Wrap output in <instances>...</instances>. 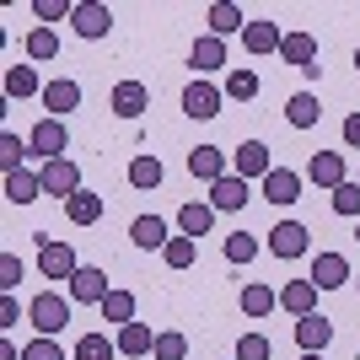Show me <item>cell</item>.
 <instances>
[{"mask_svg": "<svg viewBox=\"0 0 360 360\" xmlns=\"http://www.w3.org/2000/svg\"><path fill=\"white\" fill-rule=\"evenodd\" d=\"M70 307L75 301L60 296V290H38V296L27 301V323L44 333V339H54V333H65V323H70Z\"/></svg>", "mask_w": 360, "mask_h": 360, "instance_id": "1", "label": "cell"}, {"mask_svg": "<svg viewBox=\"0 0 360 360\" xmlns=\"http://www.w3.org/2000/svg\"><path fill=\"white\" fill-rule=\"evenodd\" d=\"M75 269H81V258H75L70 242L44 237V231H38V274H44V280H65V285H70Z\"/></svg>", "mask_w": 360, "mask_h": 360, "instance_id": "2", "label": "cell"}, {"mask_svg": "<svg viewBox=\"0 0 360 360\" xmlns=\"http://www.w3.org/2000/svg\"><path fill=\"white\" fill-rule=\"evenodd\" d=\"M38 178H44V194H54L60 205H70V199L81 194V167H75L70 156H60V162H44V167H38Z\"/></svg>", "mask_w": 360, "mask_h": 360, "instance_id": "3", "label": "cell"}, {"mask_svg": "<svg viewBox=\"0 0 360 360\" xmlns=\"http://www.w3.org/2000/svg\"><path fill=\"white\" fill-rule=\"evenodd\" d=\"M70 27H75V38L97 44V38H108V32H113V11H108L103 0H75V11H70Z\"/></svg>", "mask_w": 360, "mask_h": 360, "instance_id": "4", "label": "cell"}, {"mask_svg": "<svg viewBox=\"0 0 360 360\" xmlns=\"http://www.w3.org/2000/svg\"><path fill=\"white\" fill-rule=\"evenodd\" d=\"M32 156H44V162H60L65 150H70V129H65V119H38L27 135Z\"/></svg>", "mask_w": 360, "mask_h": 360, "instance_id": "5", "label": "cell"}, {"mask_svg": "<svg viewBox=\"0 0 360 360\" xmlns=\"http://www.w3.org/2000/svg\"><path fill=\"white\" fill-rule=\"evenodd\" d=\"M221 103H226V91L215 86V81H188V86H183V113H188V119H215V113H221Z\"/></svg>", "mask_w": 360, "mask_h": 360, "instance_id": "6", "label": "cell"}, {"mask_svg": "<svg viewBox=\"0 0 360 360\" xmlns=\"http://www.w3.org/2000/svg\"><path fill=\"white\" fill-rule=\"evenodd\" d=\"M274 258H301L307 248H312V231L301 221H274V231H269V242H264Z\"/></svg>", "mask_w": 360, "mask_h": 360, "instance_id": "7", "label": "cell"}, {"mask_svg": "<svg viewBox=\"0 0 360 360\" xmlns=\"http://www.w3.org/2000/svg\"><path fill=\"white\" fill-rule=\"evenodd\" d=\"M188 65H194L199 81H210L215 70H226V38H215V32L194 38V49H188Z\"/></svg>", "mask_w": 360, "mask_h": 360, "instance_id": "8", "label": "cell"}, {"mask_svg": "<svg viewBox=\"0 0 360 360\" xmlns=\"http://www.w3.org/2000/svg\"><path fill=\"white\" fill-rule=\"evenodd\" d=\"M307 280H312L317 290H339V285H349L355 274H349V258H345V253H317Z\"/></svg>", "mask_w": 360, "mask_h": 360, "instance_id": "9", "label": "cell"}, {"mask_svg": "<svg viewBox=\"0 0 360 360\" xmlns=\"http://www.w3.org/2000/svg\"><path fill=\"white\" fill-rule=\"evenodd\" d=\"M108 274L103 269H91V264H81V269H75V280H70V301H86V307H103L108 301Z\"/></svg>", "mask_w": 360, "mask_h": 360, "instance_id": "10", "label": "cell"}, {"mask_svg": "<svg viewBox=\"0 0 360 360\" xmlns=\"http://www.w3.org/2000/svg\"><path fill=\"white\" fill-rule=\"evenodd\" d=\"M307 178L317 183V188H339V183H349L345 178V156H339V150H312V162H307Z\"/></svg>", "mask_w": 360, "mask_h": 360, "instance_id": "11", "label": "cell"}, {"mask_svg": "<svg viewBox=\"0 0 360 360\" xmlns=\"http://www.w3.org/2000/svg\"><path fill=\"white\" fill-rule=\"evenodd\" d=\"M274 172V162H269V146H264V140H242L237 146V178H248V183H264Z\"/></svg>", "mask_w": 360, "mask_h": 360, "instance_id": "12", "label": "cell"}, {"mask_svg": "<svg viewBox=\"0 0 360 360\" xmlns=\"http://www.w3.org/2000/svg\"><path fill=\"white\" fill-rule=\"evenodd\" d=\"M296 345H301V355H323V349L333 345V323L328 317H296Z\"/></svg>", "mask_w": 360, "mask_h": 360, "instance_id": "13", "label": "cell"}, {"mask_svg": "<svg viewBox=\"0 0 360 360\" xmlns=\"http://www.w3.org/2000/svg\"><path fill=\"white\" fill-rule=\"evenodd\" d=\"M44 108H49V119H70L75 108H81V86H75L70 75L49 81V86H44Z\"/></svg>", "mask_w": 360, "mask_h": 360, "instance_id": "14", "label": "cell"}, {"mask_svg": "<svg viewBox=\"0 0 360 360\" xmlns=\"http://www.w3.org/2000/svg\"><path fill=\"white\" fill-rule=\"evenodd\" d=\"M264 199H269L274 210L296 205V199H301V172H290V167H274L269 178H264Z\"/></svg>", "mask_w": 360, "mask_h": 360, "instance_id": "15", "label": "cell"}, {"mask_svg": "<svg viewBox=\"0 0 360 360\" xmlns=\"http://www.w3.org/2000/svg\"><path fill=\"white\" fill-rule=\"evenodd\" d=\"M188 172H194L199 183H221L231 167H226V150L221 146H194V150H188Z\"/></svg>", "mask_w": 360, "mask_h": 360, "instance_id": "16", "label": "cell"}, {"mask_svg": "<svg viewBox=\"0 0 360 360\" xmlns=\"http://www.w3.org/2000/svg\"><path fill=\"white\" fill-rule=\"evenodd\" d=\"M113 113H119V119H140V113H146L150 108V91H146V81H119V86H113Z\"/></svg>", "mask_w": 360, "mask_h": 360, "instance_id": "17", "label": "cell"}, {"mask_svg": "<svg viewBox=\"0 0 360 360\" xmlns=\"http://www.w3.org/2000/svg\"><path fill=\"white\" fill-rule=\"evenodd\" d=\"M129 242H135V248H146V253H162L167 242H172V231H167L162 215H135V226H129Z\"/></svg>", "mask_w": 360, "mask_h": 360, "instance_id": "18", "label": "cell"}, {"mask_svg": "<svg viewBox=\"0 0 360 360\" xmlns=\"http://www.w3.org/2000/svg\"><path fill=\"white\" fill-rule=\"evenodd\" d=\"M317 296H323V290H317L312 280H290V285H280V307H285L290 317H312Z\"/></svg>", "mask_w": 360, "mask_h": 360, "instance_id": "19", "label": "cell"}, {"mask_svg": "<svg viewBox=\"0 0 360 360\" xmlns=\"http://www.w3.org/2000/svg\"><path fill=\"white\" fill-rule=\"evenodd\" d=\"M248 178H237V172H226L221 183H210V205H215V215L221 210H242V205H248Z\"/></svg>", "mask_w": 360, "mask_h": 360, "instance_id": "20", "label": "cell"}, {"mask_svg": "<svg viewBox=\"0 0 360 360\" xmlns=\"http://www.w3.org/2000/svg\"><path fill=\"white\" fill-rule=\"evenodd\" d=\"M113 345H119V355H129V360H146L150 349H156V333H150L146 323H124V328L113 333Z\"/></svg>", "mask_w": 360, "mask_h": 360, "instance_id": "21", "label": "cell"}, {"mask_svg": "<svg viewBox=\"0 0 360 360\" xmlns=\"http://www.w3.org/2000/svg\"><path fill=\"white\" fill-rule=\"evenodd\" d=\"M274 307H280V290L264 285V280H248L242 285V317H269Z\"/></svg>", "mask_w": 360, "mask_h": 360, "instance_id": "22", "label": "cell"}, {"mask_svg": "<svg viewBox=\"0 0 360 360\" xmlns=\"http://www.w3.org/2000/svg\"><path fill=\"white\" fill-rule=\"evenodd\" d=\"M210 226H215V205H210V199H205V205H199V199H188V205L178 210V231H183V237H194V242H199Z\"/></svg>", "mask_w": 360, "mask_h": 360, "instance_id": "23", "label": "cell"}, {"mask_svg": "<svg viewBox=\"0 0 360 360\" xmlns=\"http://www.w3.org/2000/svg\"><path fill=\"white\" fill-rule=\"evenodd\" d=\"M280 60L296 65V70H312V65H317V38H312V32H285V44H280Z\"/></svg>", "mask_w": 360, "mask_h": 360, "instance_id": "24", "label": "cell"}, {"mask_svg": "<svg viewBox=\"0 0 360 360\" xmlns=\"http://www.w3.org/2000/svg\"><path fill=\"white\" fill-rule=\"evenodd\" d=\"M44 86H49V81H38L32 65H11V70H6V97H11V103H22V97H44Z\"/></svg>", "mask_w": 360, "mask_h": 360, "instance_id": "25", "label": "cell"}, {"mask_svg": "<svg viewBox=\"0 0 360 360\" xmlns=\"http://www.w3.org/2000/svg\"><path fill=\"white\" fill-rule=\"evenodd\" d=\"M280 44H285V32L274 27V22H248V32H242V49H248V54H274Z\"/></svg>", "mask_w": 360, "mask_h": 360, "instance_id": "26", "label": "cell"}, {"mask_svg": "<svg viewBox=\"0 0 360 360\" xmlns=\"http://www.w3.org/2000/svg\"><path fill=\"white\" fill-rule=\"evenodd\" d=\"M285 119H290V129H317V119H323V103H317L312 91H296L285 103Z\"/></svg>", "mask_w": 360, "mask_h": 360, "instance_id": "27", "label": "cell"}, {"mask_svg": "<svg viewBox=\"0 0 360 360\" xmlns=\"http://www.w3.org/2000/svg\"><path fill=\"white\" fill-rule=\"evenodd\" d=\"M210 32H215V38L248 32V16H242V6H231V0H215V6H210Z\"/></svg>", "mask_w": 360, "mask_h": 360, "instance_id": "28", "label": "cell"}, {"mask_svg": "<svg viewBox=\"0 0 360 360\" xmlns=\"http://www.w3.org/2000/svg\"><path fill=\"white\" fill-rule=\"evenodd\" d=\"M6 199H11V205L44 199V178H38V172H6Z\"/></svg>", "mask_w": 360, "mask_h": 360, "instance_id": "29", "label": "cell"}, {"mask_svg": "<svg viewBox=\"0 0 360 360\" xmlns=\"http://www.w3.org/2000/svg\"><path fill=\"white\" fill-rule=\"evenodd\" d=\"M65 215H70V226H97V221H103V194L81 188V194L65 205Z\"/></svg>", "mask_w": 360, "mask_h": 360, "instance_id": "30", "label": "cell"}, {"mask_svg": "<svg viewBox=\"0 0 360 360\" xmlns=\"http://www.w3.org/2000/svg\"><path fill=\"white\" fill-rule=\"evenodd\" d=\"M221 91H226V103H253L258 97V75L248 70V65H237V70L221 81Z\"/></svg>", "mask_w": 360, "mask_h": 360, "instance_id": "31", "label": "cell"}, {"mask_svg": "<svg viewBox=\"0 0 360 360\" xmlns=\"http://www.w3.org/2000/svg\"><path fill=\"white\" fill-rule=\"evenodd\" d=\"M258 248H264V242H258L253 231H231V237L221 242L226 264H237V269H242V264H253V258H258Z\"/></svg>", "mask_w": 360, "mask_h": 360, "instance_id": "32", "label": "cell"}, {"mask_svg": "<svg viewBox=\"0 0 360 360\" xmlns=\"http://www.w3.org/2000/svg\"><path fill=\"white\" fill-rule=\"evenodd\" d=\"M129 188H140V194H150V188H162V162H156L150 150L129 162Z\"/></svg>", "mask_w": 360, "mask_h": 360, "instance_id": "33", "label": "cell"}, {"mask_svg": "<svg viewBox=\"0 0 360 360\" xmlns=\"http://www.w3.org/2000/svg\"><path fill=\"white\" fill-rule=\"evenodd\" d=\"M113 355H119V345L108 333H81L75 349H70V360H113Z\"/></svg>", "mask_w": 360, "mask_h": 360, "instance_id": "34", "label": "cell"}, {"mask_svg": "<svg viewBox=\"0 0 360 360\" xmlns=\"http://www.w3.org/2000/svg\"><path fill=\"white\" fill-rule=\"evenodd\" d=\"M97 312H103V323L124 328V323H135V296H129V290H108V301L97 307Z\"/></svg>", "mask_w": 360, "mask_h": 360, "instance_id": "35", "label": "cell"}, {"mask_svg": "<svg viewBox=\"0 0 360 360\" xmlns=\"http://www.w3.org/2000/svg\"><path fill=\"white\" fill-rule=\"evenodd\" d=\"M162 258H167V269H194L199 264V242L194 237H172L162 248Z\"/></svg>", "mask_w": 360, "mask_h": 360, "instance_id": "36", "label": "cell"}, {"mask_svg": "<svg viewBox=\"0 0 360 360\" xmlns=\"http://www.w3.org/2000/svg\"><path fill=\"white\" fill-rule=\"evenodd\" d=\"M54 54H60L54 27H32V32H27V60H54Z\"/></svg>", "mask_w": 360, "mask_h": 360, "instance_id": "37", "label": "cell"}, {"mask_svg": "<svg viewBox=\"0 0 360 360\" xmlns=\"http://www.w3.org/2000/svg\"><path fill=\"white\" fill-rule=\"evenodd\" d=\"M27 150H32L27 140L6 129V135H0V167H6V172H22V156H27Z\"/></svg>", "mask_w": 360, "mask_h": 360, "instance_id": "38", "label": "cell"}, {"mask_svg": "<svg viewBox=\"0 0 360 360\" xmlns=\"http://www.w3.org/2000/svg\"><path fill=\"white\" fill-rule=\"evenodd\" d=\"M333 210L345 215V221H360V183H355V178L333 188Z\"/></svg>", "mask_w": 360, "mask_h": 360, "instance_id": "39", "label": "cell"}, {"mask_svg": "<svg viewBox=\"0 0 360 360\" xmlns=\"http://www.w3.org/2000/svg\"><path fill=\"white\" fill-rule=\"evenodd\" d=\"M188 355V339H183V333H156V349H150V360H183Z\"/></svg>", "mask_w": 360, "mask_h": 360, "instance_id": "40", "label": "cell"}, {"mask_svg": "<svg viewBox=\"0 0 360 360\" xmlns=\"http://www.w3.org/2000/svg\"><path fill=\"white\" fill-rule=\"evenodd\" d=\"M16 285H22V258L0 253V296H16Z\"/></svg>", "mask_w": 360, "mask_h": 360, "instance_id": "41", "label": "cell"}, {"mask_svg": "<svg viewBox=\"0 0 360 360\" xmlns=\"http://www.w3.org/2000/svg\"><path fill=\"white\" fill-rule=\"evenodd\" d=\"M269 339H264V333H242L237 339V360H269Z\"/></svg>", "mask_w": 360, "mask_h": 360, "instance_id": "42", "label": "cell"}, {"mask_svg": "<svg viewBox=\"0 0 360 360\" xmlns=\"http://www.w3.org/2000/svg\"><path fill=\"white\" fill-rule=\"evenodd\" d=\"M22 360H65V345H60V339H44V333H38V339L22 349Z\"/></svg>", "mask_w": 360, "mask_h": 360, "instance_id": "43", "label": "cell"}, {"mask_svg": "<svg viewBox=\"0 0 360 360\" xmlns=\"http://www.w3.org/2000/svg\"><path fill=\"white\" fill-rule=\"evenodd\" d=\"M75 6H65V0H38L32 6V16H44V22H60V16H70Z\"/></svg>", "mask_w": 360, "mask_h": 360, "instance_id": "44", "label": "cell"}, {"mask_svg": "<svg viewBox=\"0 0 360 360\" xmlns=\"http://www.w3.org/2000/svg\"><path fill=\"white\" fill-rule=\"evenodd\" d=\"M11 323H22V307L16 296H0V328H11Z\"/></svg>", "mask_w": 360, "mask_h": 360, "instance_id": "45", "label": "cell"}, {"mask_svg": "<svg viewBox=\"0 0 360 360\" xmlns=\"http://www.w3.org/2000/svg\"><path fill=\"white\" fill-rule=\"evenodd\" d=\"M345 146L360 150V113H349V119H345Z\"/></svg>", "mask_w": 360, "mask_h": 360, "instance_id": "46", "label": "cell"}, {"mask_svg": "<svg viewBox=\"0 0 360 360\" xmlns=\"http://www.w3.org/2000/svg\"><path fill=\"white\" fill-rule=\"evenodd\" d=\"M0 360H22V355H16V345H11V339L0 345Z\"/></svg>", "mask_w": 360, "mask_h": 360, "instance_id": "47", "label": "cell"}, {"mask_svg": "<svg viewBox=\"0 0 360 360\" xmlns=\"http://www.w3.org/2000/svg\"><path fill=\"white\" fill-rule=\"evenodd\" d=\"M301 360H323V355H301Z\"/></svg>", "mask_w": 360, "mask_h": 360, "instance_id": "48", "label": "cell"}, {"mask_svg": "<svg viewBox=\"0 0 360 360\" xmlns=\"http://www.w3.org/2000/svg\"><path fill=\"white\" fill-rule=\"evenodd\" d=\"M355 70H360V49H355Z\"/></svg>", "mask_w": 360, "mask_h": 360, "instance_id": "49", "label": "cell"}, {"mask_svg": "<svg viewBox=\"0 0 360 360\" xmlns=\"http://www.w3.org/2000/svg\"><path fill=\"white\" fill-rule=\"evenodd\" d=\"M355 242H360V221H355Z\"/></svg>", "mask_w": 360, "mask_h": 360, "instance_id": "50", "label": "cell"}, {"mask_svg": "<svg viewBox=\"0 0 360 360\" xmlns=\"http://www.w3.org/2000/svg\"><path fill=\"white\" fill-rule=\"evenodd\" d=\"M355 183H360V172H355Z\"/></svg>", "mask_w": 360, "mask_h": 360, "instance_id": "51", "label": "cell"}, {"mask_svg": "<svg viewBox=\"0 0 360 360\" xmlns=\"http://www.w3.org/2000/svg\"><path fill=\"white\" fill-rule=\"evenodd\" d=\"M355 290H360V280H355Z\"/></svg>", "mask_w": 360, "mask_h": 360, "instance_id": "52", "label": "cell"}]
</instances>
